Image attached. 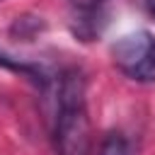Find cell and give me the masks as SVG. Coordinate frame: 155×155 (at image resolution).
Masks as SVG:
<instances>
[{
    "label": "cell",
    "mask_w": 155,
    "mask_h": 155,
    "mask_svg": "<svg viewBox=\"0 0 155 155\" xmlns=\"http://www.w3.org/2000/svg\"><path fill=\"white\" fill-rule=\"evenodd\" d=\"M114 65L136 82H155V34L148 29L121 34L111 44Z\"/></svg>",
    "instance_id": "7a4b0ae2"
},
{
    "label": "cell",
    "mask_w": 155,
    "mask_h": 155,
    "mask_svg": "<svg viewBox=\"0 0 155 155\" xmlns=\"http://www.w3.org/2000/svg\"><path fill=\"white\" fill-rule=\"evenodd\" d=\"M99 155H131V145L121 133H109L104 136L102 145H99Z\"/></svg>",
    "instance_id": "277c9868"
},
{
    "label": "cell",
    "mask_w": 155,
    "mask_h": 155,
    "mask_svg": "<svg viewBox=\"0 0 155 155\" xmlns=\"http://www.w3.org/2000/svg\"><path fill=\"white\" fill-rule=\"evenodd\" d=\"M111 0H70L68 2V27L80 41H92L102 34L109 17Z\"/></svg>",
    "instance_id": "3957f363"
},
{
    "label": "cell",
    "mask_w": 155,
    "mask_h": 155,
    "mask_svg": "<svg viewBox=\"0 0 155 155\" xmlns=\"http://www.w3.org/2000/svg\"><path fill=\"white\" fill-rule=\"evenodd\" d=\"M0 2H2V0H0Z\"/></svg>",
    "instance_id": "8992f818"
},
{
    "label": "cell",
    "mask_w": 155,
    "mask_h": 155,
    "mask_svg": "<svg viewBox=\"0 0 155 155\" xmlns=\"http://www.w3.org/2000/svg\"><path fill=\"white\" fill-rule=\"evenodd\" d=\"M138 2H140V7H143V10L155 19V0H138Z\"/></svg>",
    "instance_id": "5b68a950"
},
{
    "label": "cell",
    "mask_w": 155,
    "mask_h": 155,
    "mask_svg": "<svg viewBox=\"0 0 155 155\" xmlns=\"http://www.w3.org/2000/svg\"><path fill=\"white\" fill-rule=\"evenodd\" d=\"M51 138L56 155H90L92 128L87 111V92L85 78L78 68H68L58 78Z\"/></svg>",
    "instance_id": "6da1fadb"
}]
</instances>
